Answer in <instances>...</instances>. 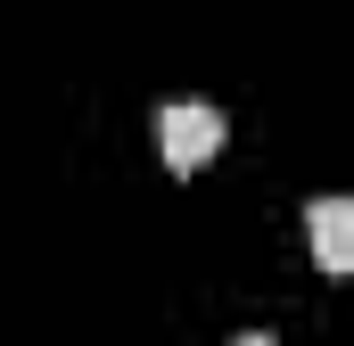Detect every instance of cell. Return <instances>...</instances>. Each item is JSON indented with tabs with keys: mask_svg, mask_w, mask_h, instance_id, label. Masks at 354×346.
I'll list each match as a JSON object with an SVG mask.
<instances>
[{
	"mask_svg": "<svg viewBox=\"0 0 354 346\" xmlns=\"http://www.w3.org/2000/svg\"><path fill=\"white\" fill-rule=\"evenodd\" d=\"M157 149H165L174 173H198L223 149V107H214V99H165V107H157Z\"/></svg>",
	"mask_w": 354,
	"mask_h": 346,
	"instance_id": "cell-1",
	"label": "cell"
},
{
	"mask_svg": "<svg viewBox=\"0 0 354 346\" xmlns=\"http://www.w3.org/2000/svg\"><path fill=\"white\" fill-rule=\"evenodd\" d=\"M305 239L322 272H354V198H313L305 206Z\"/></svg>",
	"mask_w": 354,
	"mask_h": 346,
	"instance_id": "cell-2",
	"label": "cell"
},
{
	"mask_svg": "<svg viewBox=\"0 0 354 346\" xmlns=\"http://www.w3.org/2000/svg\"><path fill=\"white\" fill-rule=\"evenodd\" d=\"M231 346H272V338H231Z\"/></svg>",
	"mask_w": 354,
	"mask_h": 346,
	"instance_id": "cell-3",
	"label": "cell"
}]
</instances>
